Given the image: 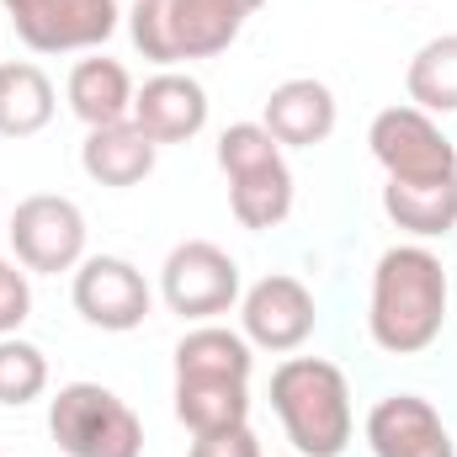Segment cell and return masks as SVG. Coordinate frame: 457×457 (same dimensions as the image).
<instances>
[{
    "mask_svg": "<svg viewBox=\"0 0 457 457\" xmlns=\"http://www.w3.org/2000/svg\"><path fill=\"white\" fill-rule=\"evenodd\" d=\"M447 325V266L426 245H388L372 266L367 336L388 356H415Z\"/></svg>",
    "mask_w": 457,
    "mask_h": 457,
    "instance_id": "1",
    "label": "cell"
},
{
    "mask_svg": "<svg viewBox=\"0 0 457 457\" xmlns=\"http://www.w3.org/2000/svg\"><path fill=\"white\" fill-rule=\"evenodd\" d=\"M271 410L303 457H341L351 447V388L336 361L287 356L271 372Z\"/></svg>",
    "mask_w": 457,
    "mask_h": 457,
    "instance_id": "2",
    "label": "cell"
},
{
    "mask_svg": "<svg viewBox=\"0 0 457 457\" xmlns=\"http://www.w3.org/2000/svg\"><path fill=\"white\" fill-rule=\"evenodd\" d=\"M261 5L266 0H133L128 32H133V48L144 59L170 70L181 59L224 54Z\"/></svg>",
    "mask_w": 457,
    "mask_h": 457,
    "instance_id": "3",
    "label": "cell"
},
{
    "mask_svg": "<svg viewBox=\"0 0 457 457\" xmlns=\"http://www.w3.org/2000/svg\"><path fill=\"white\" fill-rule=\"evenodd\" d=\"M48 436L64 457H138L144 426L102 383H64L48 399Z\"/></svg>",
    "mask_w": 457,
    "mask_h": 457,
    "instance_id": "4",
    "label": "cell"
},
{
    "mask_svg": "<svg viewBox=\"0 0 457 457\" xmlns=\"http://www.w3.org/2000/svg\"><path fill=\"white\" fill-rule=\"evenodd\" d=\"M367 149L383 165L388 181L420 187V181H457V149L436 128V117L420 107H383L367 128Z\"/></svg>",
    "mask_w": 457,
    "mask_h": 457,
    "instance_id": "5",
    "label": "cell"
},
{
    "mask_svg": "<svg viewBox=\"0 0 457 457\" xmlns=\"http://www.w3.org/2000/svg\"><path fill=\"white\" fill-rule=\"evenodd\" d=\"M5 245L16 250L21 271H43V277L75 271L86 261V213L59 192L21 197L5 224Z\"/></svg>",
    "mask_w": 457,
    "mask_h": 457,
    "instance_id": "6",
    "label": "cell"
},
{
    "mask_svg": "<svg viewBox=\"0 0 457 457\" xmlns=\"http://www.w3.org/2000/svg\"><path fill=\"white\" fill-rule=\"evenodd\" d=\"M160 298L181 320H213L239 303V266L213 239H181L160 266Z\"/></svg>",
    "mask_w": 457,
    "mask_h": 457,
    "instance_id": "7",
    "label": "cell"
},
{
    "mask_svg": "<svg viewBox=\"0 0 457 457\" xmlns=\"http://www.w3.org/2000/svg\"><path fill=\"white\" fill-rule=\"evenodd\" d=\"M70 298H75V309H80L86 325L112 330V336L138 330V325L149 320V303H154L144 271H138L133 261H122V255H86V261L75 266Z\"/></svg>",
    "mask_w": 457,
    "mask_h": 457,
    "instance_id": "8",
    "label": "cell"
},
{
    "mask_svg": "<svg viewBox=\"0 0 457 457\" xmlns=\"http://www.w3.org/2000/svg\"><path fill=\"white\" fill-rule=\"evenodd\" d=\"M16 21V37L32 54H80V48H102L117 32L122 11L117 0H21L16 11H5Z\"/></svg>",
    "mask_w": 457,
    "mask_h": 457,
    "instance_id": "9",
    "label": "cell"
},
{
    "mask_svg": "<svg viewBox=\"0 0 457 457\" xmlns=\"http://www.w3.org/2000/svg\"><path fill=\"white\" fill-rule=\"evenodd\" d=\"M314 325H320L314 293L287 271H271L250 293H239V336L261 351H277V356L298 351L314 336Z\"/></svg>",
    "mask_w": 457,
    "mask_h": 457,
    "instance_id": "10",
    "label": "cell"
},
{
    "mask_svg": "<svg viewBox=\"0 0 457 457\" xmlns=\"http://www.w3.org/2000/svg\"><path fill=\"white\" fill-rule=\"evenodd\" d=\"M367 447H372V457H457L436 404L420 394L378 399L367 410Z\"/></svg>",
    "mask_w": 457,
    "mask_h": 457,
    "instance_id": "11",
    "label": "cell"
},
{
    "mask_svg": "<svg viewBox=\"0 0 457 457\" xmlns=\"http://www.w3.org/2000/svg\"><path fill=\"white\" fill-rule=\"evenodd\" d=\"M133 128L154 144H187L208 128V91L192 75L160 70L133 91Z\"/></svg>",
    "mask_w": 457,
    "mask_h": 457,
    "instance_id": "12",
    "label": "cell"
},
{
    "mask_svg": "<svg viewBox=\"0 0 457 457\" xmlns=\"http://www.w3.org/2000/svg\"><path fill=\"white\" fill-rule=\"evenodd\" d=\"M261 128L282 144V149H314L336 133V91L314 75H298V80H282L271 96H266V117Z\"/></svg>",
    "mask_w": 457,
    "mask_h": 457,
    "instance_id": "13",
    "label": "cell"
},
{
    "mask_svg": "<svg viewBox=\"0 0 457 457\" xmlns=\"http://www.w3.org/2000/svg\"><path fill=\"white\" fill-rule=\"evenodd\" d=\"M154 154H160V144L144 138V133L133 128V117H128V122H107V128H91V133H86V144H80V170H86L96 187H138V181L154 170Z\"/></svg>",
    "mask_w": 457,
    "mask_h": 457,
    "instance_id": "14",
    "label": "cell"
},
{
    "mask_svg": "<svg viewBox=\"0 0 457 457\" xmlns=\"http://www.w3.org/2000/svg\"><path fill=\"white\" fill-rule=\"evenodd\" d=\"M70 112L86 128H107V122H128L133 117V80L117 59H80L70 70Z\"/></svg>",
    "mask_w": 457,
    "mask_h": 457,
    "instance_id": "15",
    "label": "cell"
},
{
    "mask_svg": "<svg viewBox=\"0 0 457 457\" xmlns=\"http://www.w3.org/2000/svg\"><path fill=\"white\" fill-rule=\"evenodd\" d=\"M176 420L192 436L250 426V388L234 378H176Z\"/></svg>",
    "mask_w": 457,
    "mask_h": 457,
    "instance_id": "16",
    "label": "cell"
},
{
    "mask_svg": "<svg viewBox=\"0 0 457 457\" xmlns=\"http://www.w3.org/2000/svg\"><path fill=\"white\" fill-rule=\"evenodd\" d=\"M48 122H54V80L27 59H5L0 64V138H32Z\"/></svg>",
    "mask_w": 457,
    "mask_h": 457,
    "instance_id": "17",
    "label": "cell"
},
{
    "mask_svg": "<svg viewBox=\"0 0 457 457\" xmlns=\"http://www.w3.org/2000/svg\"><path fill=\"white\" fill-rule=\"evenodd\" d=\"M228 208L245 228H277L293 213V170L287 160H266L255 170H239L228 176Z\"/></svg>",
    "mask_w": 457,
    "mask_h": 457,
    "instance_id": "18",
    "label": "cell"
},
{
    "mask_svg": "<svg viewBox=\"0 0 457 457\" xmlns=\"http://www.w3.org/2000/svg\"><path fill=\"white\" fill-rule=\"evenodd\" d=\"M250 341L239 330L224 325H197L176 341V378H234V383H250Z\"/></svg>",
    "mask_w": 457,
    "mask_h": 457,
    "instance_id": "19",
    "label": "cell"
},
{
    "mask_svg": "<svg viewBox=\"0 0 457 457\" xmlns=\"http://www.w3.org/2000/svg\"><path fill=\"white\" fill-rule=\"evenodd\" d=\"M383 213L404 234H415V239L453 234L457 228V181H420V187L388 181L383 187Z\"/></svg>",
    "mask_w": 457,
    "mask_h": 457,
    "instance_id": "20",
    "label": "cell"
},
{
    "mask_svg": "<svg viewBox=\"0 0 457 457\" xmlns=\"http://www.w3.org/2000/svg\"><path fill=\"white\" fill-rule=\"evenodd\" d=\"M404 91H410V107L420 112H457V32H442L415 48L404 70Z\"/></svg>",
    "mask_w": 457,
    "mask_h": 457,
    "instance_id": "21",
    "label": "cell"
},
{
    "mask_svg": "<svg viewBox=\"0 0 457 457\" xmlns=\"http://www.w3.org/2000/svg\"><path fill=\"white\" fill-rule=\"evenodd\" d=\"M48 388V356L21 336H0V404H32Z\"/></svg>",
    "mask_w": 457,
    "mask_h": 457,
    "instance_id": "22",
    "label": "cell"
},
{
    "mask_svg": "<svg viewBox=\"0 0 457 457\" xmlns=\"http://www.w3.org/2000/svg\"><path fill=\"white\" fill-rule=\"evenodd\" d=\"M277 154H282V144H277L261 122H234V128H224V138H219V170H224V176L255 170V165H266V160H277Z\"/></svg>",
    "mask_w": 457,
    "mask_h": 457,
    "instance_id": "23",
    "label": "cell"
},
{
    "mask_svg": "<svg viewBox=\"0 0 457 457\" xmlns=\"http://www.w3.org/2000/svg\"><path fill=\"white\" fill-rule=\"evenodd\" d=\"M27 314H32V287H27V271H16V266L0 255V336H16Z\"/></svg>",
    "mask_w": 457,
    "mask_h": 457,
    "instance_id": "24",
    "label": "cell"
},
{
    "mask_svg": "<svg viewBox=\"0 0 457 457\" xmlns=\"http://www.w3.org/2000/svg\"><path fill=\"white\" fill-rule=\"evenodd\" d=\"M187 457H261V442H255L250 426H228V431L192 436V453Z\"/></svg>",
    "mask_w": 457,
    "mask_h": 457,
    "instance_id": "25",
    "label": "cell"
},
{
    "mask_svg": "<svg viewBox=\"0 0 457 457\" xmlns=\"http://www.w3.org/2000/svg\"><path fill=\"white\" fill-rule=\"evenodd\" d=\"M0 239H5V228H0Z\"/></svg>",
    "mask_w": 457,
    "mask_h": 457,
    "instance_id": "26",
    "label": "cell"
}]
</instances>
